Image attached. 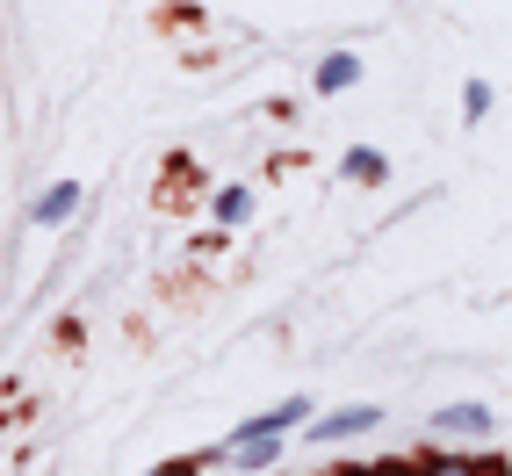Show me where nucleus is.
Returning a JSON list of instances; mask_svg holds the SVG:
<instances>
[{
  "label": "nucleus",
  "mask_w": 512,
  "mask_h": 476,
  "mask_svg": "<svg viewBox=\"0 0 512 476\" xmlns=\"http://www.w3.org/2000/svg\"><path fill=\"white\" fill-rule=\"evenodd\" d=\"M375 419H383L375 404H347V412H325V419H311V440H318V448H332V440H354V433H368Z\"/></svg>",
  "instance_id": "1"
},
{
  "label": "nucleus",
  "mask_w": 512,
  "mask_h": 476,
  "mask_svg": "<svg viewBox=\"0 0 512 476\" xmlns=\"http://www.w3.org/2000/svg\"><path fill=\"white\" fill-rule=\"evenodd\" d=\"M224 455H231L238 469H267V462L282 455V433H238V440H231Z\"/></svg>",
  "instance_id": "2"
},
{
  "label": "nucleus",
  "mask_w": 512,
  "mask_h": 476,
  "mask_svg": "<svg viewBox=\"0 0 512 476\" xmlns=\"http://www.w3.org/2000/svg\"><path fill=\"white\" fill-rule=\"evenodd\" d=\"M433 433H491V404H448L433 412Z\"/></svg>",
  "instance_id": "3"
},
{
  "label": "nucleus",
  "mask_w": 512,
  "mask_h": 476,
  "mask_svg": "<svg viewBox=\"0 0 512 476\" xmlns=\"http://www.w3.org/2000/svg\"><path fill=\"white\" fill-rule=\"evenodd\" d=\"M80 195H87L80 181H58V188H44V195H37V224H65V217L80 210Z\"/></svg>",
  "instance_id": "4"
},
{
  "label": "nucleus",
  "mask_w": 512,
  "mask_h": 476,
  "mask_svg": "<svg viewBox=\"0 0 512 476\" xmlns=\"http://www.w3.org/2000/svg\"><path fill=\"white\" fill-rule=\"evenodd\" d=\"M390 174V159L383 152H375V145H354L347 152V181H361V188H375V181H383Z\"/></svg>",
  "instance_id": "5"
},
{
  "label": "nucleus",
  "mask_w": 512,
  "mask_h": 476,
  "mask_svg": "<svg viewBox=\"0 0 512 476\" xmlns=\"http://www.w3.org/2000/svg\"><path fill=\"white\" fill-rule=\"evenodd\" d=\"M354 80H361V58H347V51L318 65V94H339V87H354Z\"/></svg>",
  "instance_id": "6"
},
{
  "label": "nucleus",
  "mask_w": 512,
  "mask_h": 476,
  "mask_svg": "<svg viewBox=\"0 0 512 476\" xmlns=\"http://www.w3.org/2000/svg\"><path fill=\"white\" fill-rule=\"evenodd\" d=\"M246 210H253V188H224L217 195V224H246Z\"/></svg>",
  "instance_id": "7"
},
{
  "label": "nucleus",
  "mask_w": 512,
  "mask_h": 476,
  "mask_svg": "<svg viewBox=\"0 0 512 476\" xmlns=\"http://www.w3.org/2000/svg\"><path fill=\"white\" fill-rule=\"evenodd\" d=\"M412 476H484V469H476L469 455H433L426 469H412Z\"/></svg>",
  "instance_id": "8"
},
{
  "label": "nucleus",
  "mask_w": 512,
  "mask_h": 476,
  "mask_svg": "<svg viewBox=\"0 0 512 476\" xmlns=\"http://www.w3.org/2000/svg\"><path fill=\"white\" fill-rule=\"evenodd\" d=\"M462 101H469V123H484V116H491V87H484V80H469Z\"/></svg>",
  "instance_id": "9"
},
{
  "label": "nucleus",
  "mask_w": 512,
  "mask_h": 476,
  "mask_svg": "<svg viewBox=\"0 0 512 476\" xmlns=\"http://www.w3.org/2000/svg\"><path fill=\"white\" fill-rule=\"evenodd\" d=\"M361 476H412V469H361Z\"/></svg>",
  "instance_id": "10"
},
{
  "label": "nucleus",
  "mask_w": 512,
  "mask_h": 476,
  "mask_svg": "<svg viewBox=\"0 0 512 476\" xmlns=\"http://www.w3.org/2000/svg\"><path fill=\"white\" fill-rule=\"evenodd\" d=\"M166 476H195V469H166Z\"/></svg>",
  "instance_id": "11"
}]
</instances>
